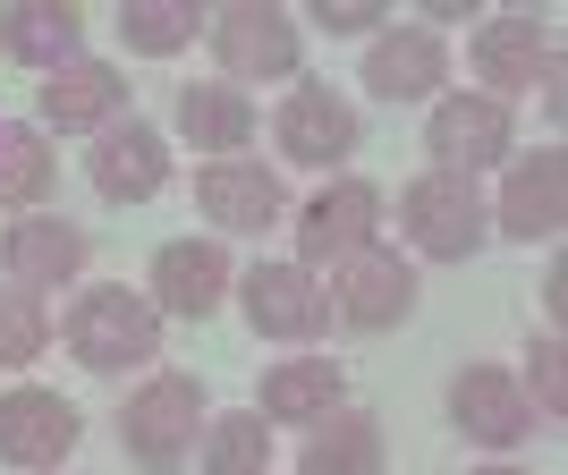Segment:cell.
I'll return each instance as SVG.
<instances>
[{"label": "cell", "instance_id": "cell-1", "mask_svg": "<svg viewBox=\"0 0 568 475\" xmlns=\"http://www.w3.org/2000/svg\"><path fill=\"white\" fill-rule=\"evenodd\" d=\"M195 416H204V391H195L187 374H162V382H144L136 400H128L119 442H128V458H136L144 475H170L195 451Z\"/></svg>", "mask_w": 568, "mask_h": 475}, {"label": "cell", "instance_id": "cell-2", "mask_svg": "<svg viewBox=\"0 0 568 475\" xmlns=\"http://www.w3.org/2000/svg\"><path fill=\"white\" fill-rule=\"evenodd\" d=\"M69 348L94 365V374H119V365H144V356L162 348V323H153V306L144 297H128V289H85L69 314Z\"/></svg>", "mask_w": 568, "mask_h": 475}, {"label": "cell", "instance_id": "cell-3", "mask_svg": "<svg viewBox=\"0 0 568 475\" xmlns=\"http://www.w3.org/2000/svg\"><path fill=\"white\" fill-rule=\"evenodd\" d=\"M399 213H407V238H416L425 255H475V246H484V230H493V213H484L475 179H450V170L416 179V188L399 195Z\"/></svg>", "mask_w": 568, "mask_h": 475}, {"label": "cell", "instance_id": "cell-4", "mask_svg": "<svg viewBox=\"0 0 568 475\" xmlns=\"http://www.w3.org/2000/svg\"><path fill=\"white\" fill-rule=\"evenodd\" d=\"M374 221H382V195L365 188V179H339V188H323L297 213V255L306 263H348V255H365V238H374Z\"/></svg>", "mask_w": 568, "mask_h": 475}, {"label": "cell", "instance_id": "cell-5", "mask_svg": "<svg viewBox=\"0 0 568 475\" xmlns=\"http://www.w3.org/2000/svg\"><path fill=\"white\" fill-rule=\"evenodd\" d=\"M230 255H221L213 238H170L162 255H153V306L162 314H187V323H204V314L230 297Z\"/></svg>", "mask_w": 568, "mask_h": 475}, {"label": "cell", "instance_id": "cell-6", "mask_svg": "<svg viewBox=\"0 0 568 475\" xmlns=\"http://www.w3.org/2000/svg\"><path fill=\"white\" fill-rule=\"evenodd\" d=\"M237 297L255 314V332H272V340H314L332 323L323 289H314L297 263H255V272H237Z\"/></svg>", "mask_w": 568, "mask_h": 475}, {"label": "cell", "instance_id": "cell-7", "mask_svg": "<svg viewBox=\"0 0 568 475\" xmlns=\"http://www.w3.org/2000/svg\"><path fill=\"white\" fill-rule=\"evenodd\" d=\"M433 162L450 170V179H467V170L500 162V144H509V111H500L493 94H450V102H433Z\"/></svg>", "mask_w": 568, "mask_h": 475}, {"label": "cell", "instance_id": "cell-8", "mask_svg": "<svg viewBox=\"0 0 568 475\" xmlns=\"http://www.w3.org/2000/svg\"><path fill=\"white\" fill-rule=\"evenodd\" d=\"M77 442V407L60 391H9L0 400V458L9 467H60Z\"/></svg>", "mask_w": 568, "mask_h": 475}, {"label": "cell", "instance_id": "cell-9", "mask_svg": "<svg viewBox=\"0 0 568 475\" xmlns=\"http://www.w3.org/2000/svg\"><path fill=\"white\" fill-rule=\"evenodd\" d=\"M213 43H221V69L230 77H288L297 69V26H288L281 9H255V0L221 9Z\"/></svg>", "mask_w": 568, "mask_h": 475}, {"label": "cell", "instance_id": "cell-10", "mask_svg": "<svg viewBox=\"0 0 568 475\" xmlns=\"http://www.w3.org/2000/svg\"><path fill=\"white\" fill-rule=\"evenodd\" d=\"M272 137H281L288 162L323 170V162H339V153L356 144V111L332 94V85H297V94L281 102V128H272Z\"/></svg>", "mask_w": 568, "mask_h": 475}, {"label": "cell", "instance_id": "cell-11", "mask_svg": "<svg viewBox=\"0 0 568 475\" xmlns=\"http://www.w3.org/2000/svg\"><path fill=\"white\" fill-rule=\"evenodd\" d=\"M407 306H416V272H407L399 255H348L339 263V314H348L356 332H390V323H407Z\"/></svg>", "mask_w": 568, "mask_h": 475}, {"label": "cell", "instance_id": "cell-12", "mask_svg": "<svg viewBox=\"0 0 568 475\" xmlns=\"http://www.w3.org/2000/svg\"><path fill=\"white\" fill-rule=\"evenodd\" d=\"M568 213V153L560 144H535V162L509 170V188H500V230L509 238H551Z\"/></svg>", "mask_w": 568, "mask_h": 475}, {"label": "cell", "instance_id": "cell-13", "mask_svg": "<svg viewBox=\"0 0 568 475\" xmlns=\"http://www.w3.org/2000/svg\"><path fill=\"white\" fill-rule=\"evenodd\" d=\"M475 69L493 77L500 94H518V85H535V77H560V43H551L535 18H493V26H475Z\"/></svg>", "mask_w": 568, "mask_h": 475}, {"label": "cell", "instance_id": "cell-14", "mask_svg": "<svg viewBox=\"0 0 568 475\" xmlns=\"http://www.w3.org/2000/svg\"><path fill=\"white\" fill-rule=\"evenodd\" d=\"M450 416L475 433V442H493V451H509V442H526V425H535V407H526V391L509 374H493V365H467V374L450 382Z\"/></svg>", "mask_w": 568, "mask_h": 475}, {"label": "cell", "instance_id": "cell-15", "mask_svg": "<svg viewBox=\"0 0 568 475\" xmlns=\"http://www.w3.org/2000/svg\"><path fill=\"white\" fill-rule=\"evenodd\" d=\"M128 102V77L102 69V60H69V69H51L43 77V128H102V119Z\"/></svg>", "mask_w": 568, "mask_h": 475}, {"label": "cell", "instance_id": "cell-16", "mask_svg": "<svg viewBox=\"0 0 568 475\" xmlns=\"http://www.w3.org/2000/svg\"><path fill=\"white\" fill-rule=\"evenodd\" d=\"M0 43L18 51L26 69H69L77 43H85V18H77L69 0H18V9L0 18Z\"/></svg>", "mask_w": 568, "mask_h": 475}, {"label": "cell", "instance_id": "cell-17", "mask_svg": "<svg viewBox=\"0 0 568 475\" xmlns=\"http://www.w3.org/2000/svg\"><path fill=\"white\" fill-rule=\"evenodd\" d=\"M162 179H170V144L153 137L144 119H128V128H111V137L94 144V188L119 195V204H128V195H153Z\"/></svg>", "mask_w": 568, "mask_h": 475}, {"label": "cell", "instance_id": "cell-18", "mask_svg": "<svg viewBox=\"0 0 568 475\" xmlns=\"http://www.w3.org/2000/svg\"><path fill=\"white\" fill-rule=\"evenodd\" d=\"M9 281H69L77 263H85V230H69L60 213H26V221H9Z\"/></svg>", "mask_w": 568, "mask_h": 475}, {"label": "cell", "instance_id": "cell-19", "mask_svg": "<svg viewBox=\"0 0 568 475\" xmlns=\"http://www.w3.org/2000/svg\"><path fill=\"white\" fill-rule=\"evenodd\" d=\"M195 204L221 221V230H263V221L281 213V179L255 162H213L195 179Z\"/></svg>", "mask_w": 568, "mask_h": 475}, {"label": "cell", "instance_id": "cell-20", "mask_svg": "<svg viewBox=\"0 0 568 475\" xmlns=\"http://www.w3.org/2000/svg\"><path fill=\"white\" fill-rule=\"evenodd\" d=\"M433 77H442V34H433V26H399V34H382L374 60H365V85H374L382 102L433 94Z\"/></svg>", "mask_w": 568, "mask_h": 475}, {"label": "cell", "instance_id": "cell-21", "mask_svg": "<svg viewBox=\"0 0 568 475\" xmlns=\"http://www.w3.org/2000/svg\"><path fill=\"white\" fill-rule=\"evenodd\" d=\"M297 475H382V425L356 416V407L323 416L306 433V451H297Z\"/></svg>", "mask_w": 568, "mask_h": 475}, {"label": "cell", "instance_id": "cell-22", "mask_svg": "<svg viewBox=\"0 0 568 475\" xmlns=\"http://www.w3.org/2000/svg\"><path fill=\"white\" fill-rule=\"evenodd\" d=\"M339 407V365L332 356H297L281 374H263V416H332Z\"/></svg>", "mask_w": 568, "mask_h": 475}, {"label": "cell", "instance_id": "cell-23", "mask_svg": "<svg viewBox=\"0 0 568 475\" xmlns=\"http://www.w3.org/2000/svg\"><path fill=\"white\" fill-rule=\"evenodd\" d=\"M179 128L195 144H246L255 137V102L237 94V85H187L179 94Z\"/></svg>", "mask_w": 568, "mask_h": 475}, {"label": "cell", "instance_id": "cell-24", "mask_svg": "<svg viewBox=\"0 0 568 475\" xmlns=\"http://www.w3.org/2000/svg\"><path fill=\"white\" fill-rule=\"evenodd\" d=\"M43 195H51L43 128H0V204H43Z\"/></svg>", "mask_w": 568, "mask_h": 475}, {"label": "cell", "instance_id": "cell-25", "mask_svg": "<svg viewBox=\"0 0 568 475\" xmlns=\"http://www.w3.org/2000/svg\"><path fill=\"white\" fill-rule=\"evenodd\" d=\"M119 34H128V51H179L195 34V9L187 0H128V9H119Z\"/></svg>", "mask_w": 568, "mask_h": 475}, {"label": "cell", "instance_id": "cell-26", "mask_svg": "<svg viewBox=\"0 0 568 475\" xmlns=\"http://www.w3.org/2000/svg\"><path fill=\"white\" fill-rule=\"evenodd\" d=\"M263 451H272L263 416H221V425L204 433V467L213 475H263Z\"/></svg>", "mask_w": 568, "mask_h": 475}, {"label": "cell", "instance_id": "cell-27", "mask_svg": "<svg viewBox=\"0 0 568 475\" xmlns=\"http://www.w3.org/2000/svg\"><path fill=\"white\" fill-rule=\"evenodd\" d=\"M43 340H51V323L34 306V289H0V365H26Z\"/></svg>", "mask_w": 568, "mask_h": 475}, {"label": "cell", "instance_id": "cell-28", "mask_svg": "<svg viewBox=\"0 0 568 475\" xmlns=\"http://www.w3.org/2000/svg\"><path fill=\"white\" fill-rule=\"evenodd\" d=\"M535 400H544V416H560V407H568V356H560V340H535Z\"/></svg>", "mask_w": 568, "mask_h": 475}, {"label": "cell", "instance_id": "cell-29", "mask_svg": "<svg viewBox=\"0 0 568 475\" xmlns=\"http://www.w3.org/2000/svg\"><path fill=\"white\" fill-rule=\"evenodd\" d=\"M374 9H382V0H314V18L332 26V34H365V26H374Z\"/></svg>", "mask_w": 568, "mask_h": 475}, {"label": "cell", "instance_id": "cell-30", "mask_svg": "<svg viewBox=\"0 0 568 475\" xmlns=\"http://www.w3.org/2000/svg\"><path fill=\"white\" fill-rule=\"evenodd\" d=\"M475 475H518V467H475Z\"/></svg>", "mask_w": 568, "mask_h": 475}]
</instances>
